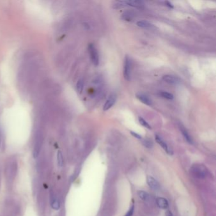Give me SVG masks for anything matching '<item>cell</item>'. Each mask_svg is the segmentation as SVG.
<instances>
[{"label":"cell","instance_id":"cell-4","mask_svg":"<svg viewBox=\"0 0 216 216\" xmlns=\"http://www.w3.org/2000/svg\"><path fill=\"white\" fill-rule=\"evenodd\" d=\"M117 100V96L115 94L111 95L109 98H108L106 101V102L103 105V111H107L109 110L110 109L114 106V105L116 102Z\"/></svg>","mask_w":216,"mask_h":216},{"label":"cell","instance_id":"cell-8","mask_svg":"<svg viewBox=\"0 0 216 216\" xmlns=\"http://www.w3.org/2000/svg\"><path fill=\"white\" fill-rule=\"evenodd\" d=\"M136 98H137L139 101L145 104L148 106H151L152 105V102L151 99L147 95L143 94V93H138L136 94Z\"/></svg>","mask_w":216,"mask_h":216},{"label":"cell","instance_id":"cell-21","mask_svg":"<svg viewBox=\"0 0 216 216\" xmlns=\"http://www.w3.org/2000/svg\"><path fill=\"white\" fill-rule=\"evenodd\" d=\"M122 17H123V19L127 21H129L131 19V15L130 13H125L123 15H122Z\"/></svg>","mask_w":216,"mask_h":216},{"label":"cell","instance_id":"cell-12","mask_svg":"<svg viewBox=\"0 0 216 216\" xmlns=\"http://www.w3.org/2000/svg\"><path fill=\"white\" fill-rule=\"evenodd\" d=\"M136 25L139 27H141L144 29H153L155 28V26L152 24H151L149 22L146 20H139L137 22Z\"/></svg>","mask_w":216,"mask_h":216},{"label":"cell","instance_id":"cell-16","mask_svg":"<svg viewBox=\"0 0 216 216\" xmlns=\"http://www.w3.org/2000/svg\"><path fill=\"white\" fill-rule=\"evenodd\" d=\"M159 95L162 97V98H165V99H167V100H172L174 99V96L172 94H171V93H168V92H166V91H160L159 92Z\"/></svg>","mask_w":216,"mask_h":216},{"label":"cell","instance_id":"cell-20","mask_svg":"<svg viewBox=\"0 0 216 216\" xmlns=\"http://www.w3.org/2000/svg\"><path fill=\"white\" fill-rule=\"evenodd\" d=\"M142 143L144 146L147 148H152L153 146V143L151 141H150L149 139H143Z\"/></svg>","mask_w":216,"mask_h":216},{"label":"cell","instance_id":"cell-11","mask_svg":"<svg viewBox=\"0 0 216 216\" xmlns=\"http://www.w3.org/2000/svg\"><path fill=\"white\" fill-rule=\"evenodd\" d=\"M156 203L157 206L162 209H166L169 207V203L167 200L162 197H159L157 199Z\"/></svg>","mask_w":216,"mask_h":216},{"label":"cell","instance_id":"cell-9","mask_svg":"<svg viewBox=\"0 0 216 216\" xmlns=\"http://www.w3.org/2000/svg\"><path fill=\"white\" fill-rule=\"evenodd\" d=\"M155 140H156V141H157L158 144H159V145H160L162 147V148H163V149L165 151V152H166L168 154H170V155L172 154L171 150L170 149H169V146H168V145H167V144L164 141V139H163L160 136L156 135V136H155Z\"/></svg>","mask_w":216,"mask_h":216},{"label":"cell","instance_id":"cell-6","mask_svg":"<svg viewBox=\"0 0 216 216\" xmlns=\"http://www.w3.org/2000/svg\"><path fill=\"white\" fill-rule=\"evenodd\" d=\"M162 79L164 81L170 84H178L181 81L178 77L172 75H165L163 76Z\"/></svg>","mask_w":216,"mask_h":216},{"label":"cell","instance_id":"cell-15","mask_svg":"<svg viewBox=\"0 0 216 216\" xmlns=\"http://www.w3.org/2000/svg\"><path fill=\"white\" fill-rule=\"evenodd\" d=\"M84 82L83 79H79V81L77 82L76 84V89L77 91L79 94H81L82 91H83L84 89Z\"/></svg>","mask_w":216,"mask_h":216},{"label":"cell","instance_id":"cell-3","mask_svg":"<svg viewBox=\"0 0 216 216\" xmlns=\"http://www.w3.org/2000/svg\"><path fill=\"white\" fill-rule=\"evenodd\" d=\"M131 60L128 56H125L124 59V69H123V74L125 80L129 81L131 80Z\"/></svg>","mask_w":216,"mask_h":216},{"label":"cell","instance_id":"cell-1","mask_svg":"<svg viewBox=\"0 0 216 216\" xmlns=\"http://www.w3.org/2000/svg\"><path fill=\"white\" fill-rule=\"evenodd\" d=\"M191 171L193 176L200 179L204 178L207 174L206 167L201 164H195L193 165Z\"/></svg>","mask_w":216,"mask_h":216},{"label":"cell","instance_id":"cell-10","mask_svg":"<svg viewBox=\"0 0 216 216\" xmlns=\"http://www.w3.org/2000/svg\"><path fill=\"white\" fill-rule=\"evenodd\" d=\"M124 3L125 6H129L137 8H142L145 5L143 2L141 1H124Z\"/></svg>","mask_w":216,"mask_h":216},{"label":"cell","instance_id":"cell-13","mask_svg":"<svg viewBox=\"0 0 216 216\" xmlns=\"http://www.w3.org/2000/svg\"><path fill=\"white\" fill-rule=\"evenodd\" d=\"M51 206L54 210H59L60 207V201L59 199L54 195H53L52 198L51 199Z\"/></svg>","mask_w":216,"mask_h":216},{"label":"cell","instance_id":"cell-18","mask_svg":"<svg viewBox=\"0 0 216 216\" xmlns=\"http://www.w3.org/2000/svg\"><path fill=\"white\" fill-rule=\"evenodd\" d=\"M57 161H58V165L59 167H62L63 165V158L62 152L59 150L57 152Z\"/></svg>","mask_w":216,"mask_h":216},{"label":"cell","instance_id":"cell-25","mask_svg":"<svg viewBox=\"0 0 216 216\" xmlns=\"http://www.w3.org/2000/svg\"><path fill=\"white\" fill-rule=\"evenodd\" d=\"M165 216H173V215L170 210H167L165 212Z\"/></svg>","mask_w":216,"mask_h":216},{"label":"cell","instance_id":"cell-22","mask_svg":"<svg viewBox=\"0 0 216 216\" xmlns=\"http://www.w3.org/2000/svg\"><path fill=\"white\" fill-rule=\"evenodd\" d=\"M134 206H132V207L130 208V209L129 210V211L127 212V214L125 215V216H132L133 212H134Z\"/></svg>","mask_w":216,"mask_h":216},{"label":"cell","instance_id":"cell-14","mask_svg":"<svg viewBox=\"0 0 216 216\" xmlns=\"http://www.w3.org/2000/svg\"><path fill=\"white\" fill-rule=\"evenodd\" d=\"M180 130H181L182 134L183 135V136H184V138H185V139L187 141H188L189 143L190 144H192L193 143V140H192V137H191L190 135L189 134L188 132L186 131V129L183 126H180Z\"/></svg>","mask_w":216,"mask_h":216},{"label":"cell","instance_id":"cell-24","mask_svg":"<svg viewBox=\"0 0 216 216\" xmlns=\"http://www.w3.org/2000/svg\"><path fill=\"white\" fill-rule=\"evenodd\" d=\"M164 3H165V5H166L167 6H168L169 8H174V5H172L170 1H165Z\"/></svg>","mask_w":216,"mask_h":216},{"label":"cell","instance_id":"cell-7","mask_svg":"<svg viewBox=\"0 0 216 216\" xmlns=\"http://www.w3.org/2000/svg\"><path fill=\"white\" fill-rule=\"evenodd\" d=\"M41 146H42V139L41 138V136H38L37 137L36 141L33 151V155L34 158H36L38 157L39 153H40Z\"/></svg>","mask_w":216,"mask_h":216},{"label":"cell","instance_id":"cell-2","mask_svg":"<svg viewBox=\"0 0 216 216\" xmlns=\"http://www.w3.org/2000/svg\"><path fill=\"white\" fill-rule=\"evenodd\" d=\"M89 53L90 55V58L92 61L93 65L95 66H98L100 63V58L98 53V50L96 48L95 45L91 43L88 46Z\"/></svg>","mask_w":216,"mask_h":216},{"label":"cell","instance_id":"cell-23","mask_svg":"<svg viewBox=\"0 0 216 216\" xmlns=\"http://www.w3.org/2000/svg\"><path fill=\"white\" fill-rule=\"evenodd\" d=\"M131 134L133 136H134V137H135L136 138H137V139H141L142 138L141 135L138 134V133H136V132H134V131H131Z\"/></svg>","mask_w":216,"mask_h":216},{"label":"cell","instance_id":"cell-26","mask_svg":"<svg viewBox=\"0 0 216 216\" xmlns=\"http://www.w3.org/2000/svg\"><path fill=\"white\" fill-rule=\"evenodd\" d=\"M1 130H0V147H1Z\"/></svg>","mask_w":216,"mask_h":216},{"label":"cell","instance_id":"cell-17","mask_svg":"<svg viewBox=\"0 0 216 216\" xmlns=\"http://www.w3.org/2000/svg\"><path fill=\"white\" fill-rule=\"evenodd\" d=\"M138 194L139 197L141 200L144 201H147L149 200L150 195H148V193H146V192H144V191H139L138 192Z\"/></svg>","mask_w":216,"mask_h":216},{"label":"cell","instance_id":"cell-5","mask_svg":"<svg viewBox=\"0 0 216 216\" xmlns=\"http://www.w3.org/2000/svg\"><path fill=\"white\" fill-rule=\"evenodd\" d=\"M146 181L148 185L150 186V188H151L152 190L156 191L160 189L159 183L152 176H148L146 178Z\"/></svg>","mask_w":216,"mask_h":216},{"label":"cell","instance_id":"cell-19","mask_svg":"<svg viewBox=\"0 0 216 216\" xmlns=\"http://www.w3.org/2000/svg\"><path fill=\"white\" fill-rule=\"evenodd\" d=\"M138 121H139V124H141V125H143V127H145V128H146L147 129H152V127H151V125L148 123V122L145 119H144L143 118H142L141 117H139Z\"/></svg>","mask_w":216,"mask_h":216}]
</instances>
